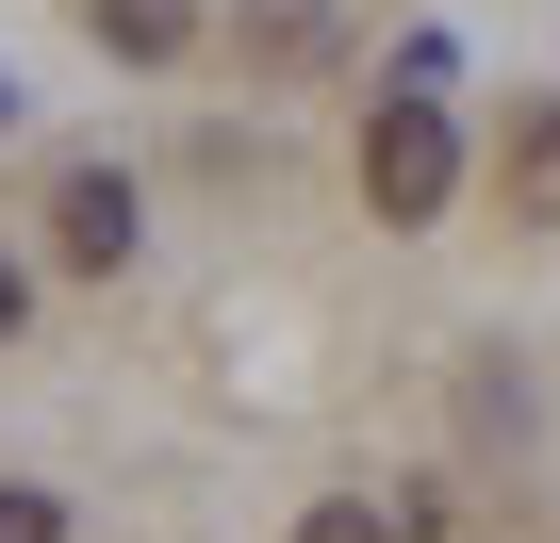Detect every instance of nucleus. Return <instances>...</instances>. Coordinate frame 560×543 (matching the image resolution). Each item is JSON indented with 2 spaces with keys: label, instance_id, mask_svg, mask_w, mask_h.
Wrapping results in <instances>:
<instances>
[{
  "label": "nucleus",
  "instance_id": "nucleus-1",
  "mask_svg": "<svg viewBox=\"0 0 560 543\" xmlns=\"http://www.w3.org/2000/svg\"><path fill=\"white\" fill-rule=\"evenodd\" d=\"M445 181H462V132H445V99H429V83H396V99H380V132H363V198L412 231V214H445Z\"/></svg>",
  "mask_w": 560,
  "mask_h": 543
},
{
  "label": "nucleus",
  "instance_id": "nucleus-2",
  "mask_svg": "<svg viewBox=\"0 0 560 543\" xmlns=\"http://www.w3.org/2000/svg\"><path fill=\"white\" fill-rule=\"evenodd\" d=\"M50 247H67V263H132V181H100V165H83V181L50 198Z\"/></svg>",
  "mask_w": 560,
  "mask_h": 543
},
{
  "label": "nucleus",
  "instance_id": "nucleus-3",
  "mask_svg": "<svg viewBox=\"0 0 560 543\" xmlns=\"http://www.w3.org/2000/svg\"><path fill=\"white\" fill-rule=\"evenodd\" d=\"M511 214H560V116L511 132Z\"/></svg>",
  "mask_w": 560,
  "mask_h": 543
},
{
  "label": "nucleus",
  "instance_id": "nucleus-4",
  "mask_svg": "<svg viewBox=\"0 0 560 543\" xmlns=\"http://www.w3.org/2000/svg\"><path fill=\"white\" fill-rule=\"evenodd\" d=\"M100 34H116V50H165V34H182V0H100Z\"/></svg>",
  "mask_w": 560,
  "mask_h": 543
},
{
  "label": "nucleus",
  "instance_id": "nucleus-5",
  "mask_svg": "<svg viewBox=\"0 0 560 543\" xmlns=\"http://www.w3.org/2000/svg\"><path fill=\"white\" fill-rule=\"evenodd\" d=\"M247 34H264V50H314L330 17H314V0H247Z\"/></svg>",
  "mask_w": 560,
  "mask_h": 543
},
{
  "label": "nucleus",
  "instance_id": "nucleus-6",
  "mask_svg": "<svg viewBox=\"0 0 560 543\" xmlns=\"http://www.w3.org/2000/svg\"><path fill=\"white\" fill-rule=\"evenodd\" d=\"M0 543H67V510L50 494H0Z\"/></svg>",
  "mask_w": 560,
  "mask_h": 543
},
{
  "label": "nucleus",
  "instance_id": "nucleus-7",
  "mask_svg": "<svg viewBox=\"0 0 560 543\" xmlns=\"http://www.w3.org/2000/svg\"><path fill=\"white\" fill-rule=\"evenodd\" d=\"M298 543H380V510H363V494H330V510H314Z\"/></svg>",
  "mask_w": 560,
  "mask_h": 543
},
{
  "label": "nucleus",
  "instance_id": "nucleus-8",
  "mask_svg": "<svg viewBox=\"0 0 560 543\" xmlns=\"http://www.w3.org/2000/svg\"><path fill=\"white\" fill-rule=\"evenodd\" d=\"M18 297H34V281H18V263H0V330H18Z\"/></svg>",
  "mask_w": 560,
  "mask_h": 543
}]
</instances>
